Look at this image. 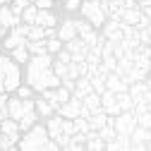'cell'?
I'll return each instance as SVG.
<instances>
[{"label":"cell","mask_w":151,"mask_h":151,"mask_svg":"<svg viewBox=\"0 0 151 151\" xmlns=\"http://www.w3.org/2000/svg\"><path fill=\"white\" fill-rule=\"evenodd\" d=\"M65 48L72 53V60H84V58H86V53H89V46L84 43V39H79V36H74L72 41H67Z\"/></svg>","instance_id":"cell-9"},{"label":"cell","mask_w":151,"mask_h":151,"mask_svg":"<svg viewBox=\"0 0 151 151\" xmlns=\"http://www.w3.org/2000/svg\"><path fill=\"white\" fill-rule=\"evenodd\" d=\"M12 3H14L17 7H22V10H24L27 5H34V3H36V0H12Z\"/></svg>","instance_id":"cell-46"},{"label":"cell","mask_w":151,"mask_h":151,"mask_svg":"<svg viewBox=\"0 0 151 151\" xmlns=\"http://www.w3.org/2000/svg\"><path fill=\"white\" fill-rule=\"evenodd\" d=\"M55 93H58V101H60V103H65V101H70V99H72V91H70V89H65L63 84H60V86H55Z\"/></svg>","instance_id":"cell-38"},{"label":"cell","mask_w":151,"mask_h":151,"mask_svg":"<svg viewBox=\"0 0 151 151\" xmlns=\"http://www.w3.org/2000/svg\"><path fill=\"white\" fill-rule=\"evenodd\" d=\"M127 93L132 96V101H134V103L144 101V93H146V79H142V82H132V84L127 86Z\"/></svg>","instance_id":"cell-21"},{"label":"cell","mask_w":151,"mask_h":151,"mask_svg":"<svg viewBox=\"0 0 151 151\" xmlns=\"http://www.w3.org/2000/svg\"><path fill=\"white\" fill-rule=\"evenodd\" d=\"M29 41H39V39H46V29L41 24H29V34H27Z\"/></svg>","instance_id":"cell-27"},{"label":"cell","mask_w":151,"mask_h":151,"mask_svg":"<svg viewBox=\"0 0 151 151\" xmlns=\"http://www.w3.org/2000/svg\"><path fill=\"white\" fill-rule=\"evenodd\" d=\"M46 129H48V137H50V139H58V137L67 134V132H65V118L60 115V113H58V115H50Z\"/></svg>","instance_id":"cell-8"},{"label":"cell","mask_w":151,"mask_h":151,"mask_svg":"<svg viewBox=\"0 0 151 151\" xmlns=\"http://www.w3.org/2000/svg\"><path fill=\"white\" fill-rule=\"evenodd\" d=\"M50 137H48V129L43 125H31L27 129V134L19 139V149L22 151H39V149H48Z\"/></svg>","instance_id":"cell-2"},{"label":"cell","mask_w":151,"mask_h":151,"mask_svg":"<svg viewBox=\"0 0 151 151\" xmlns=\"http://www.w3.org/2000/svg\"><path fill=\"white\" fill-rule=\"evenodd\" d=\"M84 149H89V151H103V149H106V139H101V134H99L96 129H89V132H86Z\"/></svg>","instance_id":"cell-16"},{"label":"cell","mask_w":151,"mask_h":151,"mask_svg":"<svg viewBox=\"0 0 151 151\" xmlns=\"http://www.w3.org/2000/svg\"><path fill=\"white\" fill-rule=\"evenodd\" d=\"M55 60H60V63H67V65H70V63H72V53H70L67 48H60L58 53H55Z\"/></svg>","instance_id":"cell-39"},{"label":"cell","mask_w":151,"mask_h":151,"mask_svg":"<svg viewBox=\"0 0 151 151\" xmlns=\"http://www.w3.org/2000/svg\"><path fill=\"white\" fill-rule=\"evenodd\" d=\"M41 93H43V99H46V101H50V103L55 106V110L60 108V101H58V93H55V86H50V89H43Z\"/></svg>","instance_id":"cell-33"},{"label":"cell","mask_w":151,"mask_h":151,"mask_svg":"<svg viewBox=\"0 0 151 151\" xmlns=\"http://www.w3.org/2000/svg\"><path fill=\"white\" fill-rule=\"evenodd\" d=\"M5 36H7V29H5L3 24H0V41H3V39H5Z\"/></svg>","instance_id":"cell-49"},{"label":"cell","mask_w":151,"mask_h":151,"mask_svg":"<svg viewBox=\"0 0 151 151\" xmlns=\"http://www.w3.org/2000/svg\"><path fill=\"white\" fill-rule=\"evenodd\" d=\"M72 125H74V132H79V134H86V132L91 129V127H89V120H86L84 115H77V118L72 120Z\"/></svg>","instance_id":"cell-31"},{"label":"cell","mask_w":151,"mask_h":151,"mask_svg":"<svg viewBox=\"0 0 151 151\" xmlns=\"http://www.w3.org/2000/svg\"><path fill=\"white\" fill-rule=\"evenodd\" d=\"M0 24H3L5 29H12V27H17V24H22V17H19V14H14L12 7L0 5Z\"/></svg>","instance_id":"cell-12"},{"label":"cell","mask_w":151,"mask_h":151,"mask_svg":"<svg viewBox=\"0 0 151 151\" xmlns=\"http://www.w3.org/2000/svg\"><path fill=\"white\" fill-rule=\"evenodd\" d=\"M137 125H142V127H149V129H151V108L137 115Z\"/></svg>","instance_id":"cell-37"},{"label":"cell","mask_w":151,"mask_h":151,"mask_svg":"<svg viewBox=\"0 0 151 151\" xmlns=\"http://www.w3.org/2000/svg\"><path fill=\"white\" fill-rule=\"evenodd\" d=\"M82 99H77V96H72L70 101H65V103H60V108H58V113L63 118H67V120H74L77 115H82Z\"/></svg>","instance_id":"cell-5"},{"label":"cell","mask_w":151,"mask_h":151,"mask_svg":"<svg viewBox=\"0 0 151 151\" xmlns=\"http://www.w3.org/2000/svg\"><path fill=\"white\" fill-rule=\"evenodd\" d=\"M74 36H77V24H74V19H65L60 27H58V39L63 41V43H67V41H72Z\"/></svg>","instance_id":"cell-13"},{"label":"cell","mask_w":151,"mask_h":151,"mask_svg":"<svg viewBox=\"0 0 151 151\" xmlns=\"http://www.w3.org/2000/svg\"><path fill=\"white\" fill-rule=\"evenodd\" d=\"M36 113H39V115H43V118H50L53 113H58V110H55V106H53L50 101L39 99V101H36Z\"/></svg>","instance_id":"cell-26"},{"label":"cell","mask_w":151,"mask_h":151,"mask_svg":"<svg viewBox=\"0 0 151 151\" xmlns=\"http://www.w3.org/2000/svg\"><path fill=\"white\" fill-rule=\"evenodd\" d=\"M79 39H84V43H86L89 48H91V46H96V43H101V36L96 34V29H89L86 34H82V36H79Z\"/></svg>","instance_id":"cell-32"},{"label":"cell","mask_w":151,"mask_h":151,"mask_svg":"<svg viewBox=\"0 0 151 151\" xmlns=\"http://www.w3.org/2000/svg\"><path fill=\"white\" fill-rule=\"evenodd\" d=\"M139 43H151V24L149 27H144V29H139Z\"/></svg>","instance_id":"cell-41"},{"label":"cell","mask_w":151,"mask_h":151,"mask_svg":"<svg viewBox=\"0 0 151 151\" xmlns=\"http://www.w3.org/2000/svg\"><path fill=\"white\" fill-rule=\"evenodd\" d=\"M93 86H91V79L89 77H77L74 79V91H72V96H77V99H84L86 93H91Z\"/></svg>","instance_id":"cell-17"},{"label":"cell","mask_w":151,"mask_h":151,"mask_svg":"<svg viewBox=\"0 0 151 151\" xmlns=\"http://www.w3.org/2000/svg\"><path fill=\"white\" fill-rule=\"evenodd\" d=\"M27 50H29L31 55H43V53H48L46 39H39V41H29V39H27Z\"/></svg>","instance_id":"cell-25"},{"label":"cell","mask_w":151,"mask_h":151,"mask_svg":"<svg viewBox=\"0 0 151 151\" xmlns=\"http://www.w3.org/2000/svg\"><path fill=\"white\" fill-rule=\"evenodd\" d=\"M139 19H142V7H139V5H137V7H122V10H120V22L137 27Z\"/></svg>","instance_id":"cell-14"},{"label":"cell","mask_w":151,"mask_h":151,"mask_svg":"<svg viewBox=\"0 0 151 151\" xmlns=\"http://www.w3.org/2000/svg\"><path fill=\"white\" fill-rule=\"evenodd\" d=\"M34 5L39 7V10H50V7H53V0H36Z\"/></svg>","instance_id":"cell-44"},{"label":"cell","mask_w":151,"mask_h":151,"mask_svg":"<svg viewBox=\"0 0 151 151\" xmlns=\"http://www.w3.org/2000/svg\"><path fill=\"white\" fill-rule=\"evenodd\" d=\"M0 132H3V134L7 137V139H12L14 144H19V122L17 120H12V118H5L3 122H0Z\"/></svg>","instance_id":"cell-11"},{"label":"cell","mask_w":151,"mask_h":151,"mask_svg":"<svg viewBox=\"0 0 151 151\" xmlns=\"http://www.w3.org/2000/svg\"><path fill=\"white\" fill-rule=\"evenodd\" d=\"M46 46H48V53H50V55H55V53L63 48V41L58 39V36H55V39H46Z\"/></svg>","instance_id":"cell-36"},{"label":"cell","mask_w":151,"mask_h":151,"mask_svg":"<svg viewBox=\"0 0 151 151\" xmlns=\"http://www.w3.org/2000/svg\"><path fill=\"white\" fill-rule=\"evenodd\" d=\"M36 12H39L36 5H27V7L22 10V22H24V24H34V22H36Z\"/></svg>","instance_id":"cell-28"},{"label":"cell","mask_w":151,"mask_h":151,"mask_svg":"<svg viewBox=\"0 0 151 151\" xmlns=\"http://www.w3.org/2000/svg\"><path fill=\"white\" fill-rule=\"evenodd\" d=\"M91 86H93V91L96 93H103L106 91V74H91Z\"/></svg>","instance_id":"cell-30"},{"label":"cell","mask_w":151,"mask_h":151,"mask_svg":"<svg viewBox=\"0 0 151 151\" xmlns=\"http://www.w3.org/2000/svg\"><path fill=\"white\" fill-rule=\"evenodd\" d=\"M103 39L115 41V43L122 41V22H120V17H110V19H106V24H103Z\"/></svg>","instance_id":"cell-4"},{"label":"cell","mask_w":151,"mask_h":151,"mask_svg":"<svg viewBox=\"0 0 151 151\" xmlns=\"http://www.w3.org/2000/svg\"><path fill=\"white\" fill-rule=\"evenodd\" d=\"M34 24H41L43 29H48V27L58 24V17L53 14V10H39V12H36V22Z\"/></svg>","instance_id":"cell-20"},{"label":"cell","mask_w":151,"mask_h":151,"mask_svg":"<svg viewBox=\"0 0 151 151\" xmlns=\"http://www.w3.org/2000/svg\"><path fill=\"white\" fill-rule=\"evenodd\" d=\"M79 12L86 22H91V27L96 29V27H103L106 19H108V14L101 5V0H84V3L79 5Z\"/></svg>","instance_id":"cell-3"},{"label":"cell","mask_w":151,"mask_h":151,"mask_svg":"<svg viewBox=\"0 0 151 151\" xmlns=\"http://www.w3.org/2000/svg\"><path fill=\"white\" fill-rule=\"evenodd\" d=\"M3 46H5L7 50H12V48H17V46H27V36H22L17 29H12L5 39H3Z\"/></svg>","instance_id":"cell-18"},{"label":"cell","mask_w":151,"mask_h":151,"mask_svg":"<svg viewBox=\"0 0 151 151\" xmlns=\"http://www.w3.org/2000/svg\"><path fill=\"white\" fill-rule=\"evenodd\" d=\"M14 93H17V96H19V99H31L34 89H31L29 84H27V86H22V84H19V86H17V91H14Z\"/></svg>","instance_id":"cell-42"},{"label":"cell","mask_w":151,"mask_h":151,"mask_svg":"<svg viewBox=\"0 0 151 151\" xmlns=\"http://www.w3.org/2000/svg\"><path fill=\"white\" fill-rule=\"evenodd\" d=\"M0 91H5V86H3V82H0Z\"/></svg>","instance_id":"cell-52"},{"label":"cell","mask_w":151,"mask_h":151,"mask_svg":"<svg viewBox=\"0 0 151 151\" xmlns=\"http://www.w3.org/2000/svg\"><path fill=\"white\" fill-rule=\"evenodd\" d=\"M139 7H151V0H142V3H139Z\"/></svg>","instance_id":"cell-50"},{"label":"cell","mask_w":151,"mask_h":151,"mask_svg":"<svg viewBox=\"0 0 151 151\" xmlns=\"http://www.w3.org/2000/svg\"><path fill=\"white\" fill-rule=\"evenodd\" d=\"M7 99H10V96H7V91H0V110H5V108H7Z\"/></svg>","instance_id":"cell-45"},{"label":"cell","mask_w":151,"mask_h":151,"mask_svg":"<svg viewBox=\"0 0 151 151\" xmlns=\"http://www.w3.org/2000/svg\"><path fill=\"white\" fill-rule=\"evenodd\" d=\"M22 115H24V99H19V96L7 99V118L19 120Z\"/></svg>","instance_id":"cell-15"},{"label":"cell","mask_w":151,"mask_h":151,"mask_svg":"<svg viewBox=\"0 0 151 151\" xmlns=\"http://www.w3.org/2000/svg\"><path fill=\"white\" fill-rule=\"evenodd\" d=\"M149 46H151V43H149Z\"/></svg>","instance_id":"cell-53"},{"label":"cell","mask_w":151,"mask_h":151,"mask_svg":"<svg viewBox=\"0 0 151 151\" xmlns=\"http://www.w3.org/2000/svg\"><path fill=\"white\" fill-rule=\"evenodd\" d=\"M10 53H12L10 58H12L17 65H22V63H29V58H31V53L27 50V46H17V48H12Z\"/></svg>","instance_id":"cell-24"},{"label":"cell","mask_w":151,"mask_h":151,"mask_svg":"<svg viewBox=\"0 0 151 151\" xmlns=\"http://www.w3.org/2000/svg\"><path fill=\"white\" fill-rule=\"evenodd\" d=\"M7 3H10V0H0V5H7Z\"/></svg>","instance_id":"cell-51"},{"label":"cell","mask_w":151,"mask_h":151,"mask_svg":"<svg viewBox=\"0 0 151 151\" xmlns=\"http://www.w3.org/2000/svg\"><path fill=\"white\" fill-rule=\"evenodd\" d=\"M22 84V74H19V65L17 63H12L10 65V70L5 72V77H3V86H5V91L10 93V91H17V86Z\"/></svg>","instance_id":"cell-6"},{"label":"cell","mask_w":151,"mask_h":151,"mask_svg":"<svg viewBox=\"0 0 151 151\" xmlns=\"http://www.w3.org/2000/svg\"><path fill=\"white\" fill-rule=\"evenodd\" d=\"M55 36H58V29H55V27H48V29H46V39H55Z\"/></svg>","instance_id":"cell-47"},{"label":"cell","mask_w":151,"mask_h":151,"mask_svg":"<svg viewBox=\"0 0 151 151\" xmlns=\"http://www.w3.org/2000/svg\"><path fill=\"white\" fill-rule=\"evenodd\" d=\"M108 118H110L108 113H106L103 108H99V110H93L86 120H89V127H91V129H96V132H99V129H101V127L108 122Z\"/></svg>","instance_id":"cell-19"},{"label":"cell","mask_w":151,"mask_h":151,"mask_svg":"<svg viewBox=\"0 0 151 151\" xmlns=\"http://www.w3.org/2000/svg\"><path fill=\"white\" fill-rule=\"evenodd\" d=\"M129 139H132V142H142V144H149V142H151V129H149V127H142V125H137L134 129H132Z\"/></svg>","instance_id":"cell-22"},{"label":"cell","mask_w":151,"mask_h":151,"mask_svg":"<svg viewBox=\"0 0 151 151\" xmlns=\"http://www.w3.org/2000/svg\"><path fill=\"white\" fill-rule=\"evenodd\" d=\"M79 5H82V0H65V10L67 12H77Z\"/></svg>","instance_id":"cell-43"},{"label":"cell","mask_w":151,"mask_h":151,"mask_svg":"<svg viewBox=\"0 0 151 151\" xmlns=\"http://www.w3.org/2000/svg\"><path fill=\"white\" fill-rule=\"evenodd\" d=\"M127 86H129V82L122 77V74H118V72H108L106 74V89L120 93V91H127Z\"/></svg>","instance_id":"cell-10"},{"label":"cell","mask_w":151,"mask_h":151,"mask_svg":"<svg viewBox=\"0 0 151 151\" xmlns=\"http://www.w3.org/2000/svg\"><path fill=\"white\" fill-rule=\"evenodd\" d=\"M82 103H84V108H86L89 113H93V110H99V108H101V93H96V91H91V93H86V96L82 99Z\"/></svg>","instance_id":"cell-23"},{"label":"cell","mask_w":151,"mask_h":151,"mask_svg":"<svg viewBox=\"0 0 151 151\" xmlns=\"http://www.w3.org/2000/svg\"><path fill=\"white\" fill-rule=\"evenodd\" d=\"M14 60L10 58V55H5V53H0V82H3V77H5V72L10 70V65H12Z\"/></svg>","instance_id":"cell-34"},{"label":"cell","mask_w":151,"mask_h":151,"mask_svg":"<svg viewBox=\"0 0 151 151\" xmlns=\"http://www.w3.org/2000/svg\"><path fill=\"white\" fill-rule=\"evenodd\" d=\"M118 106H120V110H132L134 108V101H132V96L127 91H120L118 93Z\"/></svg>","instance_id":"cell-29"},{"label":"cell","mask_w":151,"mask_h":151,"mask_svg":"<svg viewBox=\"0 0 151 151\" xmlns=\"http://www.w3.org/2000/svg\"><path fill=\"white\" fill-rule=\"evenodd\" d=\"M67 67H70L67 63H60V60H53V72L58 74L60 79H63V77H67Z\"/></svg>","instance_id":"cell-35"},{"label":"cell","mask_w":151,"mask_h":151,"mask_svg":"<svg viewBox=\"0 0 151 151\" xmlns=\"http://www.w3.org/2000/svg\"><path fill=\"white\" fill-rule=\"evenodd\" d=\"M101 108L108 113V115H118V113H120L118 93H115V91H110V89H106V91L101 93Z\"/></svg>","instance_id":"cell-7"},{"label":"cell","mask_w":151,"mask_h":151,"mask_svg":"<svg viewBox=\"0 0 151 151\" xmlns=\"http://www.w3.org/2000/svg\"><path fill=\"white\" fill-rule=\"evenodd\" d=\"M142 14H144V17H146V19L151 22V7H142Z\"/></svg>","instance_id":"cell-48"},{"label":"cell","mask_w":151,"mask_h":151,"mask_svg":"<svg viewBox=\"0 0 151 151\" xmlns=\"http://www.w3.org/2000/svg\"><path fill=\"white\" fill-rule=\"evenodd\" d=\"M74 24H77V36L86 34L89 29H93V27H91V22H86V19H74Z\"/></svg>","instance_id":"cell-40"},{"label":"cell","mask_w":151,"mask_h":151,"mask_svg":"<svg viewBox=\"0 0 151 151\" xmlns=\"http://www.w3.org/2000/svg\"><path fill=\"white\" fill-rule=\"evenodd\" d=\"M27 82L34 91L60 86V77L53 72V67H39V65H31V63H29V70H27Z\"/></svg>","instance_id":"cell-1"}]
</instances>
